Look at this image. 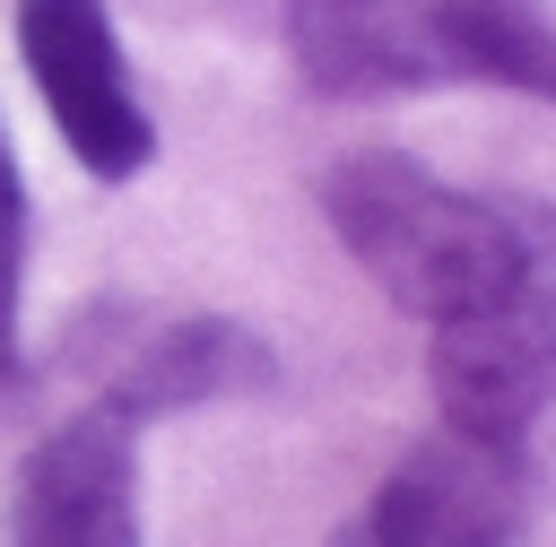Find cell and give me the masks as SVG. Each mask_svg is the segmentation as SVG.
<instances>
[{"label":"cell","instance_id":"1","mask_svg":"<svg viewBox=\"0 0 556 547\" xmlns=\"http://www.w3.org/2000/svg\"><path fill=\"white\" fill-rule=\"evenodd\" d=\"M330 226L365 260V278L408 321H452L478 295H495L530 243V200H486L434 182L417 156L365 148L330 165Z\"/></svg>","mask_w":556,"mask_h":547},{"label":"cell","instance_id":"2","mask_svg":"<svg viewBox=\"0 0 556 547\" xmlns=\"http://www.w3.org/2000/svg\"><path fill=\"white\" fill-rule=\"evenodd\" d=\"M434 391L460 434L513 443L556 399V208L530 200V243L495 295L434 321Z\"/></svg>","mask_w":556,"mask_h":547},{"label":"cell","instance_id":"3","mask_svg":"<svg viewBox=\"0 0 556 547\" xmlns=\"http://www.w3.org/2000/svg\"><path fill=\"white\" fill-rule=\"evenodd\" d=\"M521 512H530V495H521L513 443L443 425L382 478V495L356 512V530L339 547H513Z\"/></svg>","mask_w":556,"mask_h":547},{"label":"cell","instance_id":"4","mask_svg":"<svg viewBox=\"0 0 556 547\" xmlns=\"http://www.w3.org/2000/svg\"><path fill=\"white\" fill-rule=\"evenodd\" d=\"M17 43H26V69H35L61 139L87 156V174H104V182L139 174L156 130H148V113L130 96L104 0H17Z\"/></svg>","mask_w":556,"mask_h":547},{"label":"cell","instance_id":"5","mask_svg":"<svg viewBox=\"0 0 556 547\" xmlns=\"http://www.w3.org/2000/svg\"><path fill=\"white\" fill-rule=\"evenodd\" d=\"M17 547H139V451L113 399L35 443L17 478Z\"/></svg>","mask_w":556,"mask_h":547},{"label":"cell","instance_id":"6","mask_svg":"<svg viewBox=\"0 0 556 547\" xmlns=\"http://www.w3.org/2000/svg\"><path fill=\"white\" fill-rule=\"evenodd\" d=\"M452 9L460 0H295L287 35L313 87L391 96L452 78Z\"/></svg>","mask_w":556,"mask_h":547},{"label":"cell","instance_id":"7","mask_svg":"<svg viewBox=\"0 0 556 547\" xmlns=\"http://www.w3.org/2000/svg\"><path fill=\"white\" fill-rule=\"evenodd\" d=\"M261 373V347L243 339V330H226V321H182V330H165L139 365H130V382H122V417H156V408H182V399H200V391H226V382H252Z\"/></svg>","mask_w":556,"mask_h":547},{"label":"cell","instance_id":"8","mask_svg":"<svg viewBox=\"0 0 556 547\" xmlns=\"http://www.w3.org/2000/svg\"><path fill=\"white\" fill-rule=\"evenodd\" d=\"M452 78L530 87L556 104V26L530 0H460L452 9Z\"/></svg>","mask_w":556,"mask_h":547},{"label":"cell","instance_id":"9","mask_svg":"<svg viewBox=\"0 0 556 547\" xmlns=\"http://www.w3.org/2000/svg\"><path fill=\"white\" fill-rule=\"evenodd\" d=\"M17 295H26V191H17L9 130H0V382L17 373Z\"/></svg>","mask_w":556,"mask_h":547}]
</instances>
